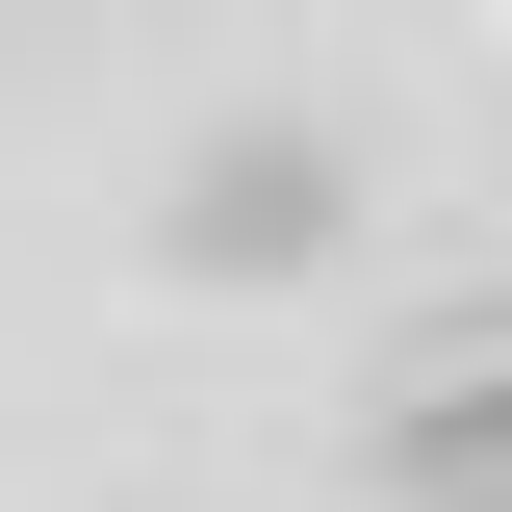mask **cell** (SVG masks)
<instances>
[{"label": "cell", "instance_id": "cell-2", "mask_svg": "<svg viewBox=\"0 0 512 512\" xmlns=\"http://www.w3.org/2000/svg\"><path fill=\"white\" fill-rule=\"evenodd\" d=\"M384 487L410 512H512V359H436L410 410H384Z\"/></svg>", "mask_w": 512, "mask_h": 512}, {"label": "cell", "instance_id": "cell-1", "mask_svg": "<svg viewBox=\"0 0 512 512\" xmlns=\"http://www.w3.org/2000/svg\"><path fill=\"white\" fill-rule=\"evenodd\" d=\"M333 231H359L333 128H205L180 180H154V256H180V282H308Z\"/></svg>", "mask_w": 512, "mask_h": 512}]
</instances>
